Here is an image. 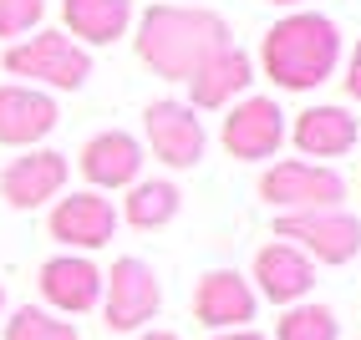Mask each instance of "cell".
Wrapping results in <instances>:
<instances>
[{"instance_id": "obj_1", "label": "cell", "mask_w": 361, "mask_h": 340, "mask_svg": "<svg viewBox=\"0 0 361 340\" xmlns=\"http://www.w3.org/2000/svg\"><path fill=\"white\" fill-rule=\"evenodd\" d=\"M229 41H234L229 36V20L219 11L163 0V6H148L137 15L133 51H137L142 66H153L163 82H188L214 51H224Z\"/></svg>"}, {"instance_id": "obj_2", "label": "cell", "mask_w": 361, "mask_h": 340, "mask_svg": "<svg viewBox=\"0 0 361 340\" xmlns=\"http://www.w3.org/2000/svg\"><path fill=\"white\" fill-rule=\"evenodd\" d=\"M259 66L280 92H316L341 66V26L321 11L280 15L259 41Z\"/></svg>"}, {"instance_id": "obj_3", "label": "cell", "mask_w": 361, "mask_h": 340, "mask_svg": "<svg viewBox=\"0 0 361 340\" xmlns=\"http://www.w3.org/2000/svg\"><path fill=\"white\" fill-rule=\"evenodd\" d=\"M6 71L26 77V87H51V92H77L92 77V51L77 46L66 31H31L11 41Z\"/></svg>"}, {"instance_id": "obj_4", "label": "cell", "mask_w": 361, "mask_h": 340, "mask_svg": "<svg viewBox=\"0 0 361 340\" xmlns=\"http://www.w3.org/2000/svg\"><path fill=\"white\" fill-rule=\"evenodd\" d=\"M259 199L280 208V213H316V208H341L346 199V178L336 173L331 163H275L259 173Z\"/></svg>"}, {"instance_id": "obj_5", "label": "cell", "mask_w": 361, "mask_h": 340, "mask_svg": "<svg viewBox=\"0 0 361 340\" xmlns=\"http://www.w3.org/2000/svg\"><path fill=\"white\" fill-rule=\"evenodd\" d=\"M163 305V279L148 259H117L112 275H102V325L128 335V330H142L158 315Z\"/></svg>"}, {"instance_id": "obj_6", "label": "cell", "mask_w": 361, "mask_h": 340, "mask_svg": "<svg viewBox=\"0 0 361 340\" xmlns=\"http://www.w3.org/2000/svg\"><path fill=\"white\" fill-rule=\"evenodd\" d=\"M275 239L295 244L305 259L346 264L361 254V218L346 208H316V213H285L275 224Z\"/></svg>"}, {"instance_id": "obj_7", "label": "cell", "mask_w": 361, "mask_h": 340, "mask_svg": "<svg viewBox=\"0 0 361 340\" xmlns=\"http://www.w3.org/2000/svg\"><path fill=\"white\" fill-rule=\"evenodd\" d=\"M142 132H148L153 158H163L168 168H199L204 163L209 132H204L199 112L188 102H173V96L148 102V112H142Z\"/></svg>"}, {"instance_id": "obj_8", "label": "cell", "mask_w": 361, "mask_h": 340, "mask_svg": "<svg viewBox=\"0 0 361 340\" xmlns=\"http://www.w3.org/2000/svg\"><path fill=\"white\" fill-rule=\"evenodd\" d=\"M219 137H224L229 158L264 163V158H275L280 142H285V112H280L275 96H239L229 107V117H224Z\"/></svg>"}, {"instance_id": "obj_9", "label": "cell", "mask_w": 361, "mask_h": 340, "mask_svg": "<svg viewBox=\"0 0 361 340\" xmlns=\"http://www.w3.org/2000/svg\"><path fill=\"white\" fill-rule=\"evenodd\" d=\"M61 188H66V153L26 148L20 158H11L6 168H0V199H6L11 208H20V213L61 199Z\"/></svg>"}, {"instance_id": "obj_10", "label": "cell", "mask_w": 361, "mask_h": 340, "mask_svg": "<svg viewBox=\"0 0 361 340\" xmlns=\"http://www.w3.org/2000/svg\"><path fill=\"white\" fill-rule=\"evenodd\" d=\"M46 229H51L56 244H66V254L71 249L87 254V249H102L107 239L117 234V208L102 199L97 188H82V193H71V199H56Z\"/></svg>"}, {"instance_id": "obj_11", "label": "cell", "mask_w": 361, "mask_h": 340, "mask_svg": "<svg viewBox=\"0 0 361 340\" xmlns=\"http://www.w3.org/2000/svg\"><path fill=\"white\" fill-rule=\"evenodd\" d=\"M41 300L51 315H87L102 305V270L87 254H56L41 264Z\"/></svg>"}, {"instance_id": "obj_12", "label": "cell", "mask_w": 361, "mask_h": 340, "mask_svg": "<svg viewBox=\"0 0 361 340\" xmlns=\"http://www.w3.org/2000/svg\"><path fill=\"white\" fill-rule=\"evenodd\" d=\"M56 96L26 87V82H6L0 87V142L6 148H36L41 137H51L56 127Z\"/></svg>"}, {"instance_id": "obj_13", "label": "cell", "mask_w": 361, "mask_h": 340, "mask_svg": "<svg viewBox=\"0 0 361 340\" xmlns=\"http://www.w3.org/2000/svg\"><path fill=\"white\" fill-rule=\"evenodd\" d=\"M255 305L259 295L239 270H209L194 289V315L209 330H245L255 320Z\"/></svg>"}, {"instance_id": "obj_14", "label": "cell", "mask_w": 361, "mask_h": 340, "mask_svg": "<svg viewBox=\"0 0 361 340\" xmlns=\"http://www.w3.org/2000/svg\"><path fill=\"white\" fill-rule=\"evenodd\" d=\"M255 82V61L250 51H239L229 41L224 51H214L194 77H188V107L194 112H214V107H229L234 96H245Z\"/></svg>"}, {"instance_id": "obj_15", "label": "cell", "mask_w": 361, "mask_h": 340, "mask_svg": "<svg viewBox=\"0 0 361 340\" xmlns=\"http://www.w3.org/2000/svg\"><path fill=\"white\" fill-rule=\"evenodd\" d=\"M82 173L92 188H133L137 173H142V142L123 127H107L97 137H87L82 148Z\"/></svg>"}, {"instance_id": "obj_16", "label": "cell", "mask_w": 361, "mask_h": 340, "mask_svg": "<svg viewBox=\"0 0 361 340\" xmlns=\"http://www.w3.org/2000/svg\"><path fill=\"white\" fill-rule=\"evenodd\" d=\"M255 284H259V295L275 300V305H300L310 295V284H316V264L295 244L275 239V244H264L255 254Z\"/></svg>"}, {"instance_id": "obj_17", "label": "cell", "mask_w": 361, "mask_h": 340, "mask_svg": "<svg viewBox=\"0 0 361 340\" xmlns=\"http://www.w3.org/2000/svg\"><path fill=\"white\" fill-rule=\"evenodd\" d=\"M356 132H361V122H356L346 107H336V102L305 107V112L295 117V127H290L295 148H300L305 158H341V153L356 148Z\"/></svg>"}, {"instance_id": "obj_18", "label": "cell", "mask_w": 361, "mask_h": 340, "mask_svg": "<svg viewBox=\"0 0 361 340\" xmlns=\"http://www.w3.org/2000/svg\"><path fill=\"white\" fill-rule=\"evenodd\" d=\"M66 15V36L77 46H112L123 41L133 26V0H61Z\"/></svg>"}, {"instance_id": "obj_19", "label": "cell", "mask_w": 361, "mask_h": 340, "mask_svg": "<svg viewBox=\"0 0 361 340\" xmlns=\"http://www.w3.org/2000/svg\"><path fill=\"white\" fill-rule=\"evenodd\" d=\"M183 208V193L168 183V178H148V183H133L128 188V199H123V213L117 218H128L133 229H163V224H173Z\"/></svg>"}, {"instance_id": "obj_20", "label": "cell", "mask_w": 361, "mask_h": 340, "mask_svg": "<svg viewBox=\"0 0 361 340\" xmlns=\"http://www.w3.org/2000/svg\"><path fill=\"white\" fill-rule=\"evenodd\" d=\"M341 320H336L331 305H290L275 325V340H336Z\"/></svg>"}, {"instance_id": "obj_21", "label": "cell", "mask_w": 361, "mask_h": 340, "mask_svg": "<svg viewBox=\"0 0 361 340\" xmlns=\"http://www.w3.org/2000/svg\"><path fill=\"white\" fill-rule=\"evenodd\" d=\"M6 340H82L77 325L61 320V315L41 310V305H20L6 320Z\"/></svg>"}, {"instance_id": "obj_22", "label": "cell", "mask_w": 361, "mask_h": 340, "mask_svg": "<svg viewBox=\"0 0 361 340\" xmlns=\"http://www.w3.org/2000/svg\"><path fill=\"white\" fill-rule=\"evenodd\" d=\"M46 0H0V41H20L41 26Z\"/></svg>"}, {"instance_id": "obj_23", "label": "cell", "mask_w": 361, "mask_h": 340, "mask_svg": "<svg viewBox=\"0 0 361 340\" xmlns=\"http://www.w3.org/2000/svg\"><path fill=\"white\" fill-rule=\"evenodd\" d=\"M346 96L361 102V41L351 46V56H346Z\"/></svg>"}, {"instance_id": "obj_24", "label": "cell", "mask_w": 361, "mask_h": 340, "mask_svg": "<svg viewBox=\"0 0 361 340\" xmlns=\"http://www.w3.org/2000/svg\"><path fill=\"white\" fill-rule=\"evenodd\" d=\"M214 340H264V335L245 325V330H219V335H214Z\"/></svg>"}, {"instance_id": "obj_25", "label": "cell", "mask_w": 361, "mask_h": 340, "mask_svg": "<svg viewBox=\"0 0 361 340\" xmlns=\"http://www.w3.org/2000/svg\"><path fill=\"white\" fill-rule=\"evenodd\" d=\"M137 340H178V335H173V330H142Z\"/></svg>"}, {"instance_id": "obj_26", "label": "cell", "mask_w": 361, "mask_h": 340, "mask_svg": "<svg viewBox=\"0 0 361 340\" xmlns=\"http://www.w3.org/2000/svg\"><path fill=\"white\" fill-rule=\"evenodd\" d=\"M270 6H305V0H270Z\"/></svg>"}, {"instance_id": "obj_27", "label": "cell", "mask_w": 361, "mask_h": 340, "mask_svg": "<svg viewBox=\"0 0 361 340\" xmlns=\"http://www.w3.org/2000/svg\"><path fill=\"white\" fill-rule=\"evenodd\" d=\"M178 6H204V0H178Z\"/></svg>"}, {"instance_id": "obj_28", "label": "cell", "mask_w": 361, "mask_h": 340, "mask_svg": "<svg viewBox=\"0 0 361 340\" xmlns=\"http://www.w3.org/2000/svg\"><path fill=\"white\" fill-rule=\"evenodd\" d=\"M0 310H6V289H0Z\"/></svg>"}]
</instances>
